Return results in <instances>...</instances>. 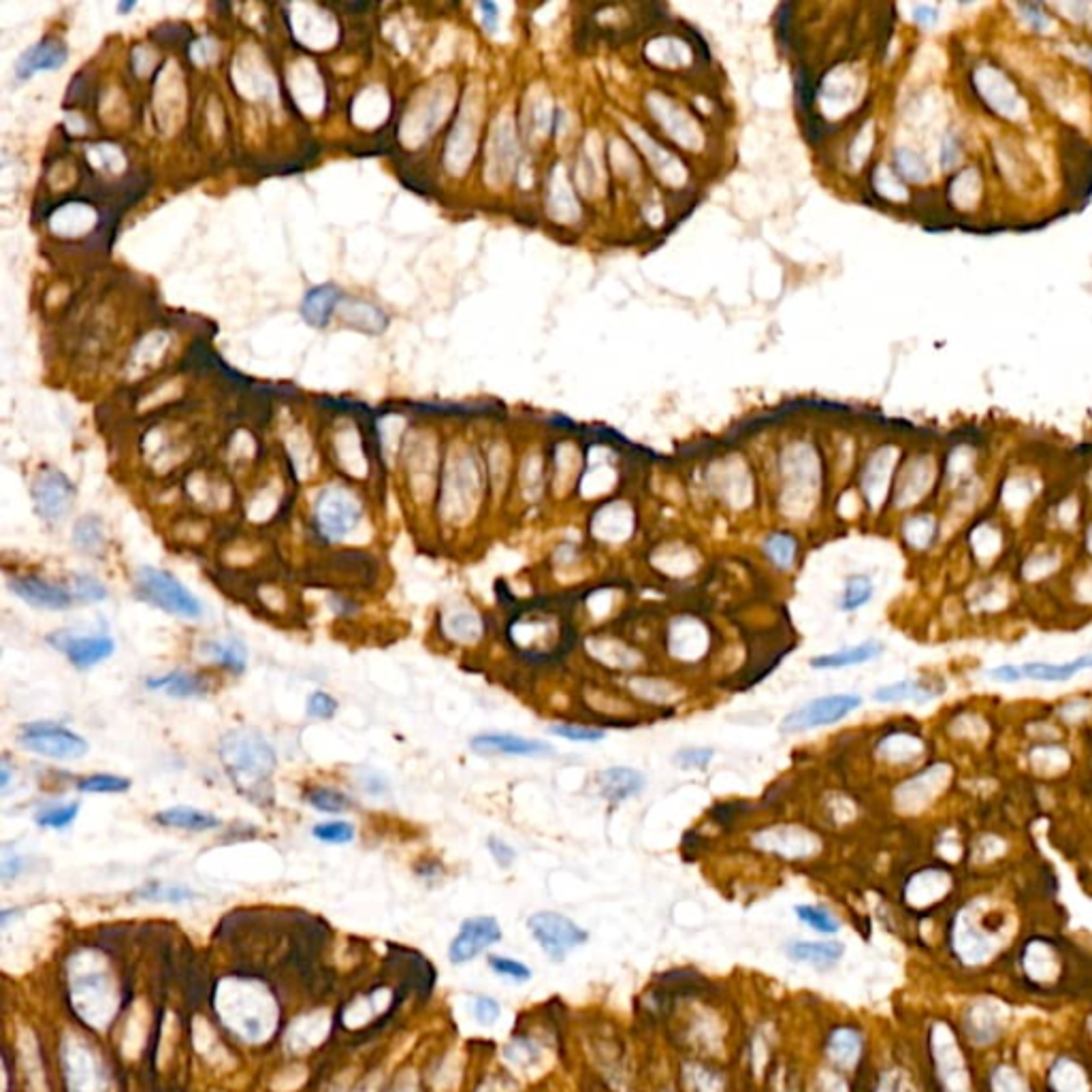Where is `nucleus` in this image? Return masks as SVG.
Listing matches in <instances>:
<instances>
[{
	"label": "nucleus",
	"mask_w": 1092,
	"mask_h": 1092,
	"mask_svg": "<svg viewBox=\"0 0 1092 1092\" xmlns=\"http://www.w3.org/2000/svg\"><path fill=\"white\" fill-rule=\"evenodd\" d=\"M329 608H332V613L335 617H340V619H348V617H355L358 615V610H361V602L352 598L348 593H342V592H335L329 595Z\"/></svg>",
	"instance_id": "50"
},
{
	"label": "nucleus",
	"mask_w": 1092,
	"mask_h": 1092,
	"mask_svg": "<svg viewBox=\"0 0 1092 1092\" xmlns=\"http://www.w3.org/2000/svg\"><path fill=\"white\" fill-rule=\"evenodd\" d=\"M864 704L860 694H830L819 696L809 702L800 704L799 708L789 710L779 723L783 734H804V732L828 728L843 722Z\"/></svg>",
	"instance_id": "5"
},
{
	"label": "nucleus",
	"mask_w": 1092,
	"mask_h": 1092,
	"mask_svg": "<svg viewBox=\"0 0 1092 1092\" xmlns=\"http://www.w3.org/2000/svg\"><path fill=\"white\" fill-rule=\"evenodd\" d=\"M470 749L483 758L513 756V758H549L555 747L536 738L510 734V732H483L470 741Z\"/></svg>",
	"instance_id": "14"
},
{
	"label": "nucleus",
	"mask_w": 1092,
	"mask_h": 1092,
	"mask_svg": "<svg viewBox=\"0 0 1092 1092\" xmlns=\"http://www.w3.org/2000/svg\"><path fill=\"white\" fill-rule=\"evenodd\" d=\"M799 540H796V536L789 534V531H771V534L764 536V540H761V552H764L768 562L781 572L792 570L796 562H799Z\"/></svg>",
	"instance_id": "31"
},
{
	"label": "nucleus",
	"mask_w": 1092,
	"mask_h": 1092,
	"mask_svg": "<svg viewBox=\"0 0 1092 1092\" xmlns=\"http://www.w3.org/2000/svg\"><path fill=\"white\" fill-rule=\"evenodd\" d=\"M337 710H340V702L337 698H333L329 692H322V689H316V692L310 694V698L306 702V713L312 717V720H320V722H327V720H333L337 715Z\"/></svg>",
	"instance_id": "47"
},
{
	"label": "nucleus",
	"mask_w": 1092,
	"mask_h": 1092,
	"mask_svg": "<svg viewBox=\"0 0 1092 1092\" xmlns=\"http://www.w3.org/2000/svg\"><path fill=\"white\" fill-rule=\"evenodd\" d=\"M363 521V504L346 487H325L312 506V534L320 544L344 542Z\"/></svg>",
	"instance_id": "3"
},
{
	"label": "nucleus",
	"mask_w": 1092,
	"mask_h": 1092,
	"mask_svg": "<svg viewBox=\"0 0 1092 1092\" xmlns=\"http://www.w3.org/2000/svg\"><path fill=\"white\" fill-rule=\"evenodd\" d=\"M845 945L838 941H794L787 945V956L815 968H830L843 958Z\"/></svg>",
	"instance_id": "27"
},
{
	"label": "nucleus",
	"mask_w": 1092,
	"mask_h": 1092,
	"mask_svg": "<svg viewBox=\"0 0 1092 1092\" xmlns=\"http://www.w3.org/2000/svg\"><path fill=\"white\" fill-rule=\"evenodd\" d=\"M487 850L491 853L493 860L498 862V866L501 868H510L514 864L516 860V850L510 843H506L504 838L500 837H488L487 838Z\"/></svg>",
	"instance_id": "51"
},
{
	"label": "nucleus",
	"mask_w": 1092,
	"mask_h": 1092,
	"mask_svg": "<svg viewBox=\"0 0 1092 1092\" xmlns=\"http://www.w3.org/2000/svg\"><path fill=\"white\" fill-rule=\"evenodd\" d=\"M945 681L941 679H901L888 685H881L873 692V700L879 704H903L911 702L916 707H926L939 700L945 694Z\"/></svg>",
	"instance_id": "15"
},
{
	"label": "nucleus",
	"mask_w": 1092,
	"mask_h": 1092,
	"mask_svg": "<svg viewBox=\"0 0 1092 1092\" xmlns=\"http://www.w3.org/2000/svg\"><path fill=\"white\" fill-rule=\"evenodd\" d=\"M320 583L327 585L335 583L346 589H370L376 585L378 562L371 557V552L358 549L332 552V557L325 562V572H320Z\"/></svg>",
	"instance_id": "11"
},
{
	"label": "nucleus",
	"mask_w": 1092,
	"mask_h": 1092,
	"mask_svg": "<svg viewBox=\"0 0 1092 1092\" xmlns=\"http://www.w3.org/2000/svg\"><path fill=\"white\" fill-rule=\"evenodd\" d=\"M994 77L996 73H990V85H982V90L986 92V97L990 98V103L994 107H998L1003 113H1011V110L1016 107V97H1014V90L1009 88V84H1001V88H996L998 84H994Z\"/></svg>",
	"instance_id": "48"
},
{
	"label": "nucleus",
	"mask_w": 1092,
	"mask_h": 1092,
	"mask_svg": "<svg viewBox=\"0 0 1092 1092\" xmlns=\"http://www.w3.org/2000/svg\"><path fill=\"white\" fill-rule=\"evenodd\" d=\"M1022 668V674H1024V681H1034V682H1067L1075 679L1077 674L1092 670V651L1090 653H1082V656H1075L1073 659H1069V662H1060V664H1054V662H1026L1020 666Z\"/></svg>",
	"instance_id": "22"
},
{
	"label": "nucleus",
	"mask_w": 1092,
	"mask_h": 1092,
	"mask_svg": "<svg viewBox=\"0 0 1092 1092\" xmlns=\"http://www.w3.org/2000/svg\"><path fill=\"white\" fill-rule=\"evenodd\" d=\"M794 914L804 926L813 929L819 935H837L840 930V922L837 916L826 907H819V904H799V907L794 909Z\"/></svg>",
	"instance_id": "40"
},
{
	"label": "nucleus",
	"mask_w": 1092,
	"mask_h": 1092,
	"mask_svg": "<svg viewBox=\"0 0 1092 1092\" xmlns=\"http://www.w3.org/2000/svg\"><path fill=\"white\" fill-rule=\"evenodd\" d=\"M488 967H491V971L495 975L506 977L510 982L526 983L531 980V968L527 965H523V962L514 958H506V956H491V958H488Z\"/></svg>",
	"instance_id": "46"
},
{
	"label": "nucleus",
	"mask_w": 1092,
	"mask_h": 1092,
	"mask_svg": "<svg viewBox=\"0 0 1092 1092\" xmlns=\"http://www.w3.org/2000/svg\"><path fill=\"white\" fill-rule=\"evenodd\" d=\"M9 589L24 600L28 606L49 610V613H64V610L73 608L75 595L71 589L62 587L52 580L37 577V574H18L9 578Z\"/></svg>",
	"instance_id": "13"
},
{
	"label": "nucleus",
	"mask_w": 1092,
	"mask_h": 1092,
	"mask_svg": "<svg viewBox=\"0 0 1092 1092\" xmlns=\"http://www.w3.org/2000/svg\"><path fill=\"white\" fill-rule=\"evenodd\" d=\"M47 644L54 651L62 653L64 657L73 664L77 670H90L98 664H103L116 653V641L110 634H75V631L58 630L46 636Z\"/></svg>",
	"instance_id": "10"
},
{
	"label": "nucleus",
	"mask_w": 1092,
	"mask_h": 1092,
	"mask_svg": "<svg viewBox=\"0 0 1092 1092\" xmlns=\"http://www.w3.org/2000/svg\"><path fill=\"white\" fill-rule=\"evenodd\" d=\"M598 794L608 802H623L634 799L646 787V777L630 766H610L595 777Z\"/></svg>",
	"instance_id": "18"
},
{
	"label": "nucleus",
	"mask_w": 1092,
	"mask_h": 1092,
	"mask_svg": "<svg viewBox=\"0 0 1092 1092\" xmlns=\"http://www.w3.org/2000/svg\"><path fill=\"white\" fill-rule=\"evenodd\" d=\"M148 692H156L176 700H192V698H205L212 692V681L201 672L190 670H171L158 677H148L143 681Z\"/></svg>",
	"instance_id": "16"
},
{
	"label": "nucleus",
	"mask_w": 1092,
	"mask_h": 1092,
	"mask_svg": "<svg viewBox=\"0 0 1092 1092\" xmlns=\"http://www.w3.org/2000/svg\"><path fill=\"white\" fill-rule=\"evenodd\" d=\"M131 787V779L111 773L85 774V777H79L75 783L79 794H126Z\"/></svg>",
	"instance_id": "36"
},
{
	"label": "nucleus",
	"mask_w": 1092,
	"mask_h": 1092,
	"mask_svg": "<svg viewBox=\"0 0 1092 1092\" xmlns=\"http://www.w3.org/2000/svg\"><path fill=\"white\" fill-rule=\"evenodd\" d=\"M342 312V318L348 322V325L361 329L365 333H383L386 329V314L380 310V307L371 306V304H361V301H348L346 306H344Z\"/></svg>",
	"instance_id": "33"
},
{
	"label": "nucleus",
	"mask_w": 1092,
	"mask_h": 1092,
	"mask_svg": "<svg viewBox=\"0 0 1092 1092\" xmlns=\"http://www.w3.org/2000/svg\"><path fill=\"white\" fill-rule=\"evenodd\" d=\"M71 592H73L75 600L85 602V604H97V602L107 600V587L97 577L85 572L75 574L71 578Z\"/></svg>",
	"instance_id": "44"
},
{
	"label": "nucleus",
	"mask_w": 1092,
	"mask_h": 1092,
	"mask_svg": "<svg viewBox=\"0 0 1092 1092\" xmlns=\"http://www.w3.org/2000/svg\"><path fill=\"white\" fill-rule=\"evenodd\" d=\"M9 783H11V766H9V760L3 758V761H0V789L6 792Z\"/></svg>",
	"instance_id": "55"
},
{
	"label": "nucleus",
	"mask_w": 1092,
	"mask_h": 1092,
	"mask_svg": "<svg viewBox=\"0 0 1092 1092\" xmlns=\"http://www.w3.org/2000/svg\"><path fill=\"white\" fill-rule=\"evenodd\" d=\"M135 5H136V3H120V5H118V11H120V13H126V11H131Z\"/></svg>",
	"instance_id": "56"
},
{
	"label": "nucleus",
	"mask_w": 1092,
	"mask_h": 1092,
	"mask_svg": "<svg viewBox=\"0 0 1092 1092\" xmlns=\"http://www.w3.org/2000/svg\"><path fill=\"white\" fill-rule=\"evenodd\" d=\"M440 628L447 641L462 646L478 644L487 630L483 617L472 606H452L444 610Z\"/></svg>",
	"instance_id": "19"
},
{
	"label": "nucleus",
	"mask_w": 1092,
	"mask_h": 1092,
	"mask_svg": "<svg viewBox=\"0 0 1092 1092\" xmlns=\"http://www.w3.org/2000/svg\"><path fill=\"white\" fill-rule=\"evenodd\" d=\"M628 689L641 700L651 704H670L681 698L679 689L672 682L657 677H631L628 681Z\"/></svg>",
	"instance_id": "35"
},
{
	"label": "nucleus",
	"mask_w": 1092,
	"mask_h": 1092,
	"mask_svg": "<svg viewBox=\"0 0 1092 1092\" xmlns=\"http://www.w3.org/2000/svg\"><path fill=\"white\" fill-rule=\"evenodd\" d=\"M218 758L237 794L261 809L271 807L278 753L261 732L228 730L218 743Z\"/></svg>",
	"instance_id": "1"
},
{
	"label": "nucleus",
	"mask_w": 1092,
	"mask_h": 1092,
	"mask_svg": "<svg viewBox=\"0 0 1092 1092\" xmlns=\"http://www.w3.org/2000/svg\"><path fill=\"white\" fill-rule=\"evenodd\" d=\"M480 474L470 462H459L447 474L442 488V521L462 527L470 523L480 506Z\"/></svg>",
	"instance_id": "6"
},
{
	"label": "nucleus",
	"mask_w": 1092,
	"mask_h": 1092,
	"mask_svg": "<svg viewBox=\"0 0 1092 1092\" xmlns=\"http://www.w3.org/2000/svg\"><path fill=\"white\" fill-rule=\"evenodd\" d=\"M883 651H886V646H883L881 641H878V638H868V641L856 646H847V649L817 656L811 659L809 666L815 668V670H838V668H852L873 662V659H878Z\"/></svg>",
	"instance_id": "23"
},
{
	"label": "nucleus",
	"mask_w": 1092,
	"mask_h": 1092,
	"mask_svg": "<svg viewBox=\"0 0 1092 1092\" xmlns=\"http://www.w3.org/2000/svg\"><path fill=\"white\" fill-rule=\"evenodd\" d=\"M139 898H148V901L182 903V901H190L192 892L186 888H167V886H161V883H150V886L141 890Z\"/></svg>",
	"instance_id": "49"
},
{
	"label": "nucleus",
	"mask_w": 1092,
	"mask_h": 1092,
	"mask_svg": "<svg viewBox=\"0 0 1092 1092\" xmlns=\"http://www.w3.org/2000/svg\"><path fill=\"white\" fill-rule=\"evenodd\" d=\"M501 929L498 919L491 916H476L468 917L462 924V929L450 941L448 958L452 965H465L472 962L478 954H483L488 947L500 943Z\"/></svg>",
	"instance_id": "12"
},
{
	"label": "nucleus",
	"mask_w": 1092,
	"mask_h": 1092,
	"mask_svg": "<svg viewBox=\"0 0 1092 1092\" xmlns=\"http://www.w3.org/2000/svg\"><path fill=\"white\" fill-rule=\"evenodd\" d=\"M342 291L337 289L335 284L314 286V289L306 292L304 301H301V316H304L307 325H312L316 329L327 327L337 310V306L342 304Z\"/></svg>",
	"instance_id": "25"
},
{
	"label": "nucleus",
	"mask_w": 1092,
	"mask_h": 1092,
	"mask_svg": "<svg viewBox=\"0 0 1092 1092\" xmlns=\"http://www.w3.org/2000/svg\"><path fill=\"white\" fill-rule=\"evenodd\" d=\"M937 534H939V527L932 516H914V519H907V523L903 526V538L904 542H907L911 549L916 551H924L929 549V546L935 544L937 540Z\"/></svg>",
	"instance_id": "39"
},
{
	"label": "nucleus",
	"mask_w": 1092,
	"mask_h": 1092,
	"mask_svg": "<svg viewBox=\"0 0 1092 1092\" xmlns=\"http://www.w3.org/2000/svg\"><path fill=\"white\" fill-rule=\"evenodd\" d=\"M592 534L595 540L606 544H621L634 534V513L625 501H613L600 508L592 519Z\"/></svg>",
	"instance_id": "17"
},
{
	"label": "nucleus",
	"mask_w": 1092,
	"mask_h": 1092,
	"mask_svg": "<svg viewBox=\"0 0 1092 1092\" xmlns=\"http://www.w3.org/2000/svg\"><path fill=\"white\" fill-rule=\"evenodd\" d=\"M75 549L82 551L88 557H103L107 551V531L105 523L97 514H85L73 526L71 534Z\"/></svg>",
	"instance_id": "30"
},
{
	"label": "nucleus",
	"mask_w": 1092,
	"mask_h": 1092,
	"mask_svg": "<svg viewBox=\"0 0 1092 1092\" xmlns=\"http://www.w3.org/2000/svg\"><path fill=\"white\" fill-rule=\"evenodd\" d=\"M549 734L557 736V738H566V741H572V743H600V741H604L606 732L600 730V728H593V725H583V723H555L549 728Z\"/></svg>",
	"instance_id": "43"
},
{
	"label": "nucleus",
	"mask_w": 1092,
	"mask_h": 1092,
	"mask_svg": "<svg viewBox=\"0 0 1092 1092\" xmlns=\"http://www.w3.org/2000/svg\"><path fill=\"white\" fill-rule=\"evenodd\" d=\"M304 800L310 804L312 809L318 811V813H325V815H342V813H348L352 809V796L342 792V789L332 787V786H310L306 787L304 792Z\"/></svg>",
	"instance_id": "32"
},
{
	"label": "nucleus",
	"mask_w": 1092,
	"mask_h": 1092,
	"mask_svg": "<svg viewBox=\"0 0 1092 1092\" xmlns=\"http://www.w3.org/2000/svg\"><path fill=\"white\" fill-rule=\"evenodd\" d=\"M875 595V583L868 574H850L845 578L843 592L838 598V610L843 613H856L864 608Z\"/></svg>",
	"instance_id": "34"
},
{
	"label": "nucleus",
	"mask_w": 1092,
	"mask_h": 1092,
	"mask_svg": "<svg viewBox=\"0 0 1092 1092\" xmlns=\"http://www.w3.org/2000/svg\"><path fill=\"white\" fill-rule=\"evenodd\" d=\"M133 593L139 602L154 606L162 613L195 621L203 617V604L195 593L179 580L176 574L162 567L141 566L135 570Z\"/></svg>",
	"instance_id": "2"
},
{
	"label": "nucleus",
	"mask_w": 1092,
	"mask_h": 1092,
	"mask_svg": "<svg viewBox=\"0 0 1092 1092\" xmlns=\"http://www.w3.org/2000/svg\"><path fill=\"white\" fill-rule=\"evenodd\" d=\"M527 929L536 943L551 956L552 960H564L567 954L577 947L585 945L589 932L580 929L570 917L555 911H538L527 919Z\"/></svg>",
	"instance_id": "7"
},
{
	"label": "nucleus",
	"mask_w": 1092,
	"mask_h": 1092,
	"mask_svg": "<svg viewBox=\"0 0 1092 1092\" xmlns=\"http://www.w3.org/2000/svg\"><path fill=\"white\" fill-rule=\"evenodd\" d=\"M587 653L595 662L619 668V670H631L643 662L641 653H636L631 646L625 644L619 638H606V636H593L587 638Z\"/></svg>",
	"instance_id": "26"
},
{
	"label": "nucleus",
	"mask_w": 1092,
	"mask_h": 1092,
	"mask_svg": "<svg viewBox=\"0 0 1092 1092\" xmlns=\"http://www.w3.org/2000/svg\"><path fill=\"white\" fill-rule=\"evenodd\" d=\"M988 681L998 682V685H1016V682L1024 681V674H1022V668L1016 666V664H1001V666H994L990 668L986 672Z\"/></svg>",
	"instance_id": "52"
},
{
	"label": "nucleus",
	"mask_w": 1092,
	"mask_h": 1092,
	"mask_svg": "<svg viewBox=\"0 0 1092 1092\" xmlns=\"http://www.w3.org/2000/svg\"><path fill=\"white\" fill-rule=\"evenodd\" d=\"M312 837L318 843L325 845H348L357 837V828L346 819H332V822H320L312 828Z\"/></svg>",
	"instance_id": "42"
},
{
	"label": "nucleus",
	"mask_w": 1092,
	"mask_h": 1092,
	"mask_svg": "<svg viewBox=\"0 0 1092 1092\" xmlns=\"http://www.w3.org/2000/svg\"><path fill=\"white\" fill-rule=\"evenodd\" d=\"M708 649V630L702 621L692 617H681L672 623L670 630V651L672 656L682 662H696Z\"/></svg>",
	"instance_id": "21"
},
{
	"label": "nucleus",
	"mask_w": 1092,
	"mask_h": 1092,
	"mask_svg": "<svg viewBox=\"0 0 1092 1092\" xmlns=\"http://www.w3.org/2000/svg\"><path fill=\"white\" fill-rule=\"evenodd\" d=\"M20 868H21V860L18 856H9V853H5L3 858V879L5 881H11L13 878H18L20 875Z\"/></svg>",
	"instance_id": "54"
},
{
	"label": "nucleus",
	"mask_w": 1092,
	"mask_h": 1092,
	"mask_svg": "<svg viewBox=\"0 0 1092 1092\" xmlns=\"http://www.w3.org/2000/svg\"><path fill=\"white\" fill-rule=\"evenodd\" d=\"M751 840L758 850L787 860L813 858L822 852V838L813 830L799 824L766 826V828L758 830Z\"/></svg>",
	"instance_id": "9"
},
{
	"label": "nucleus",
	"mask_w": 1092,
	"mask_h": 1092,
	"mask_svg": "<svg viewBox=\"0 0 1092 1092\" xmlns=\"http://www.w3.org/2000/svg\"><path fill=\"white\" fill-rule=\"evenodd\" d=\"M79 809H82V802L79 800L49 804V807H43L37 811L34 822H37L39 828L46 830H67L77 819Z\"/></svg>",
	"instance_id": "37"
},
{
	"label": "nucleus",
	"mask_w": 1092,
	"mask_h": 1092,
	"mask_svg": "<svg viewBox=\"0 0 1092 1092\" xmlns=\"http://www.w3.org/2000/svg\"><path fill=\"white\" fill-rule=\"evenodd\" d=\"M69 60V49L58 39H43L37 46L26 49L16 64V75L20 79H31L43 71H56Z\"/></svg>",
	"instance_id": "20"
},
{
	"label": "nucleus",
	"mask_w": 1092,
	"mask_h": 1092,
	"mask_svg": "<svg viewBox=\"0 0 1092 1092\" xmlns=\"http://www.w3.org/2000/svg\"><path fill=\"white\" fill-rule=\"evenodd\" d=\"M715 758V749L710 747H682L672 756V764L681 771H704Z\"/></svg>",
	"instance_id": "45"
},
{
	"label": "nucleus",
	"mask_w": 1092,
	"mask_h": 1092,
	"mask_svg": "<svg viewBox=\"0 0 1092 1092\" xmlns=\"http://www.w3.org/2000/svg\"><path fill=\"white\" fill-rule=\"evenodd\" d=\"M201 656H205L207 662L233 674H241L248 666V649L240 638L203 641L201 643Z\"/></svg>",
	"instance_id": "28"
},
{
	"label": "nucleus",
	"mask_w": 1092,
	"mask_h": 1092,
	"mask_svg": "<svg viewBox=\"0 0 1092 1092\" xmlns=\"http://www.w3.org/2000/svg\"><path fill=\"white\" fill-rule=\"evenodd\" d=\"M154 822L158 826H162V828H174L184 832H210L222 826L220 817H215L210 811L186 807V804L158 811L154 815Z\"/></svg>",
	"instance_id": "24"
},
{
	"label": "nucleus",
	"mask_w": 1092,
	"mask_h": 1092,
	"mask_svg": "<svg viewBox=\"0 0 1092 1092\" xmlns=\"http://www.w3.org/2000/svg\"><path fill=\"white\" fill-rule=\"evenodd\" d=\"M77 488L67 474L56 468L41 470L32 480L34 513L47 526H58L75 506Z\"/></svg>",
	"instance_id": "8"
},
{
	"label": "nucleus",
	"mask_w": 1092,
	"mask_h": 1092,
	"mask_svg": "<svg viewBox=\"0 0 1092 1092\" xmlns=\"http://www.w3.org/2000/svg\"><path fill=\"white\" fill-rule=\"evenodd\" d=\"M828 1052L838 1065L850 1067L860 1054V1037L852 1029H838L828 1041Z\"/></svg>",
	"instance_id": "41"
},
{
	"label": "nucleus",
	"mask_w": 1092,
	"mask_h": 1092,
	"mask_svg": "<svg viewBox=\"0 0 1092 1092\" xmlns=\"http://www.w3.org/2000/svg\"><path fill=\"white\" fill-rule=\"evenodd\" d=\"M18 743L34 756L60 761H73L88 753L90 745L82 734L56 722L24 723L18 732Z\"/></svg>",
	"instance_id": "4"
},
{
	"label": "nucleus",
	"mask_w": 1092,
	"mask_h": 1092,
	"mask_svg": "<svg viewBox=\"0 0 1092 1092\" xmlns=\"http://www.w3.org/2000/svg\"><path fill=\"white\" fill-rule=\"evenodd\" d=\"M888 476H890V462H886V457L883 455L875 457L864 474V480H862V488H864L868 506H873V508L881 506V501H883V498H886V491H888Z\"/></svg>",
	"instance_id": "38"
},
{
	"label": "nucleus",
	"mask_w": 1092,
	"mask_h": 1092,
	"mask_svg": "<svg viewBox=\"0 0 1092 1092\" xmlns=\"http://www.w3.org/2000/svg\"><path fill=\"white\" fill-rule=\"evenodd\" d=\"M474 1016H476L480 1024H493L501 1016L500 1003L491 996H478L476 1003H474Z\"/></svg>",
	"instance_id": "53"
},
{
	"label": "nucleus",
	"mask_w": 1092,
	"mask_h": 1092,
	"mask_svg": "<svg viewBox=\"0 0 1092 1092\" xmlns=\"http://www.w3.org/2000/svg\"><path fill=\"white\" fill-rule=\"evenodd\" d=\"M919 738H916L914 734H909V732L904 730H898V732H890L878 741V758L883 764H890V766H909V764H916L919 753H922V747H919Z\"/></svg>",
	"instance_id": "29"
}]
</instances>
